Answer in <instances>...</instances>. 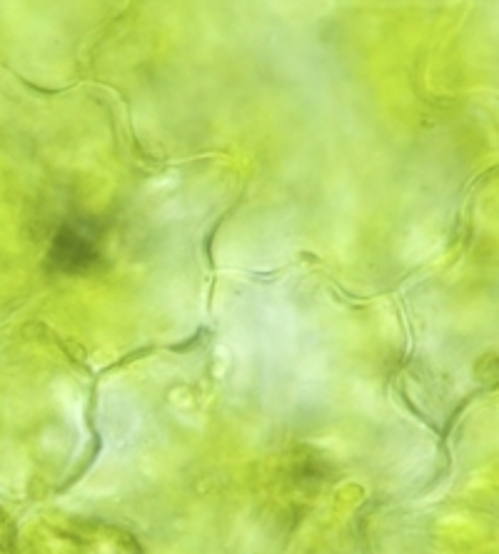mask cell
I'll use <instances>...</instances> for the list:
<instances>
[{
  "instance_id": "cell-1",
  "label": "cell",
  "mask_w": 499,
  "mask_h": 554,
  "mask_svg": "<svg viewBox=\"0 0 499 554\" xmlns=\"http://www.w3.org/2000/svg\"><path fill=\"white\" fill-rule=\"evenodd\" d=\"M100 235L88 222H68L55 232L50 245V263L63 272H80L98 263Z\"/></svg>"
}]
</instances>
